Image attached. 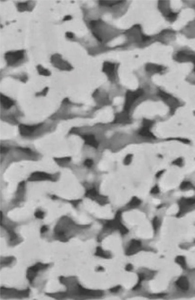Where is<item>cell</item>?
Returning a JSON list of instances; mask_svg holds the SVG:
<instances>
[{
	"mask_svg": "<svg viewBox=\"0 0 195 300\" xmlns=\"http://www.w3.org/2000/svg\"><path fill=\"white\" fill-rule=\"evenodd\" d=\"M9 149L6 147H2L1 146V153H6L8 151Z\"/></svg>",
	"mask_w": 195,
	"mask_h": 300,
	"instance_id": "2e32d148",
	"label": "cell"
},
{
	"mask_svg": "<svg viewBox=\"0 0 195 300\" xmlns=\"http://www.w3.org/2000/svg\"><path fill=\"white\" fill-rule=\"evenodd\" d=\"M49 266V264L38 263L34 266L29 268L27 271V278L29 281L30 283L33 282V279L35 278L37 273L40 270L46 269Z\"/></svg>",
	"mask_w": 195,
	"mask_h": 300,
	"instance_id": "277c9868",
	"label": "cell"
},
{
	"mask_svg": "<svg viewBox=\"0 0 195 300\" xmlns=\"http://www.w3.org/2000/svg\"><path fill=\"white\" fill-rule=\"evenodd\" d=\"M65 36L67 39L72 40L74 39V38H75V35L73 32L67 31V32H66Z\"/></svg>",
	"mask_w": 195,
	"mask_h": 300,
	"instance_id": "4fadbf2b",
	"label": "cell"
},
{
	"mask_svg": "<svg viewBox=\"0 0 195 300\" xmlns=\"http://www.w3.org/2000/svg\"><path fill=\"white\" fill-rule=\"evenodd\" d=\"M35 216L39 219H43L44 217V213L41 210H38L35 212Z\"/></svg>",
	"mask_w": 195,
	"mask_h": 300,
	"instance_id": "7c38bea8",
	"label": "cell"
},
{
	"mask_svg": "<svg viewBox=\"0 0 195 300\" xmlns=\"http://www.w3.org/2000/svg\"><path fill=\"white\" fill-rule=\"evenodd\" d=\"M70 159L69 157H66V158H60V159H58L57 160L58 162L60 163H65V162H68L69 160H70Z\"/></svg>",
	"mask_w": 195,
	"mask_h": 300,
	"instance_id": "5bb4252c",
	"label": "cell"
},
{
	"mask_svg": "<svg viewBox=\"0 0 195 300\" xmlns=\"http://www.w3.org/2000/svg\"><path fill=\"white\" fill-rule=\"evenodd\" d=\"M49 89V88L48 87H45V88H44V89H43V90H42V91H41V92H38V93H36V96H46V95L47 94L48 92Z\"/></svg>",
	"mask_w": 195,
	"mask_h": 300,
	"instance_id": "8fae6325",
	"label": "cell"
},
{
	"mask_svg": "<svg viewBox=\"0 0 195 300\" xmlns=\"http://www.w3.org/2000/svg\"><path fill=\"white\" fill-rule=\"evenodd\" d=\"M174 59L177 62H191L194 65L195 69V54L189 50H181L175 55Z\"/></svg>",
	"mask_w": 195,
	"mask_h": 300,
	"instance_id": "3957f363",
	"label": "cell"
},
{
	"mask_svg": "<svg viewBox=\"0 0 195 300\" xmlns=\"http://www.w3.org/2000/svg\"><path fill=\"white\" fill-rule=\"evenodd\" d=\"M17 8L18 12L23 13L28 11L31 12L36 6V2L34 1H28L25 2H18L17 3Z\"/></svg>",
	"mask_w": 195,
	"mask_h": 300,
	"instance_id": "8992f818",
	"label": "cell"
},
{
	"mask_svg": "<svg viewBox=\"0 0 195 300\" xmlns=\"http://www.w3.org/2000/svg\"><path fill=\"white\" fill-rule=\"evenodd\" d=\"M42 124H39L33 125H28L21 124L19 128L20 134L23 136H29L32 134L36 130L42 126Z\"/></svg>",
	"mask_w": 195,
	"mask_h": 300,
	"instance_id": "5b68a950",
	"label": "cell"
},
{
	"mask_svg": "<svg viewBox=\"0 0 195 300\" xmlns=\"http://www.w3.org/2000/svg\"><path fill=\"white\" fill-rule=\"evenodd\" d=\"M1 103L4 109H9L14 105L15 102L8 97L1 93Z\"/></svg>",
	"mask_w": 195,
	"mask_h": 300,
	"instance_id": "ba28073f",
	"label": "cell"
},
{
	"mask_svg": "<svg viewBox=\"0 0 195 300\" xmlns=\"http://www.w3.org/2000/svg\"><path fill=\"white\" fill-rule=\"evenodd\" d=\"M178 285L182 290H187L189 287V283L185 277H181L178 281Z\"/></svg>",
	"mask_w": 195,
	"mask_h": 300,
	"instance_id": "30bf717a",
	"label": "cell"
},
{
	"mask_svg": "<svg viewBox=\"0 0 195 300\" xmlns=\"http://www.w3.org/2000/svg\"><path fill=\"white\" fill-rule=\"evenodd\" d=\"M20 150H21L22 151L24 152H26L27 153H31V150L29 148H20Z\"/></svg>",
	"mask_w": 195,
	"mask_h": 300,
	"instance_id": "e0dca14e",
	"label": "cell"
},
{
	"mask_svg": "<svg viewBox=\"0 0 195 300\" xmlns=\"http://www.w3.org/2000/svg\"><path fill=\"white\" fill-rule=\"evenodd\" d=\"M52 175L44 172H35L32 173L29 178L28 180L30 181L51 180H53Z\"/></svg>",
	"mask_w": 195,
	"mask_h": 300,
	"instance_id": "52a82bcc",
	"label": "cell"
},
{
	"mask_svg": "<svg viewBox=\"0 0 195 300\" xmlns=\"http://www.w3.org/2000/svg\"><path fill=\"white\" fill-rule=\"evenodd\" d=\"M72 19H73V17L71 15H67L64 17L62 21L64 22L70 20H72Z\"/></svg>",
	"mask_w": 195,
	"mask_h": 300,
	"instance_id": "9a60e30c",
	"label": "cell"
},
{
	"mask_svg": "<svg viewBox=\"0 0 195 300\" xmlns=\"http://www.w3.org/2000/svg\"><path fill=\"white\" fill-rule=\"evenodd\" d=\"M4 59L8 66L16 67L27 60L26 50L9 51L4 55Z\"/></svg>",
	"mask_w": 195,
	"mask_h": 300,
	"instance_id": "6da1fadb",
	"label": "cell"
},
{
	"mask_svg": "<svg viewBox=\"0 0 195 300\" xmlns=\"http://www.w3.org/2000/svg\"><path fill=\"white\" fill-rule=\"evenodd\" d=\"M50 62L54 67L61 71H70L73 69L71 64L63 59L62 55L58 53L51 55Z\"/></svg>",
	"mask_w": 195,
	"mask_h": 300,
	"instance_id": "7a4b0ae2",
	"label": "cell"
},
{
	"mask_svg": "<svg viewBox=\"0 0 195 300\" xmlns=\"http://www.w3.org/2000/svg\"><path fill=\"white\" fill-rule=\"evenodd\" d=\"M47 230L48 228L46 226H43L41 227V230H40V232H41L42 234H43V233H45V232H46V231H47Z\"/></svg>",
	"mask_w": 195,
	"mask_h": 300,
	"instance_id": "ac0fdd59",
	"label": "cell"
},
{
	"mask_svg": "<svg viewBox=\"0 0 195 300\" xmlns=\"http://www.w3.org/2000/svg\"><path fill=\"white\" fill-rule=\"evenodd\" d=\"M38 73L40 75L45 76H49L51 75V72L46 69L44 68L41 65H38L36 67Z\"/></svg>",
	"mask_w": 195,
	"mask_h": 300,
	"instance_id": "9c48e42d",
	"label": "cell"
}]
</instances>
